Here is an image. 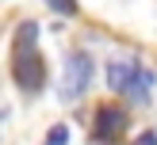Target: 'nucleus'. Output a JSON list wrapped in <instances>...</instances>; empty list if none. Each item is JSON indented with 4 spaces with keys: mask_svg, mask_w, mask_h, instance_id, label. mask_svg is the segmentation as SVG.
<instances>
[{
    "mask_svg": "<svg viewBox=\"0 0 157 145\" xmlns=\"http://www.w3.org/2000/svg\"><path fill=\"white\" fill-rule=\"evenodd\" d=\"M88 80H92V61L84 57V53L69 57V61H65V76H61V99H65V103H73L77 96H84Z\"/></svg>",
    "mask_w": 157,
    "mask_h": 145,
    "instance_id": "obj_2",
    "label": "nucleus"
},
{
    "mask_svg": "<svg viewBox=\"0 0 157 145\" xmlns=\"http://www.w3.org/2000/svg\"><path fill=\"white\" fill-rule=\"evenodd\" d=\"M46 4L54 12H61V15H77V0H46Z\"/></svg>",
    "mask_w": 157,
    "mask_h": 145,
    "instance_id": "obj_8",
    "label": "nucleus"
},
{
    "mask_svg": "<svg viewBox=\"0 0 157 145\" xmlns=\"http://www.w3.org/2000/svg\"><path fill=\"white\" fill-rule=\"evenodd\" d=\"M123 130H127V114L119 111V107H100L96 111V137L100 141H107V137H119Z\"/></svg>",
    "mask_w": 157,
    "mask_h": 145,
    "instance_id": "obj_3",
    "label": "nucleus"
},
{
    "mask_svg": "<svg viewBox=\"0 0 157 145\" xmlns=\"http://www.w3.org/2000/svg\"><path fill=\"white\" fill-rule=\"evenodd\" d=\"M150 88H153V73L138 65L134 76H130V84H127V96L134 99V103H146V99H150Z\"/></svg>",
    "mask_w": 157,
    "mask_h": 145,
    "instance_id": "obj_5",
    "label": "nucleus"
},
{
    "mask_svg": "<svg viewBox=\"0 0 157 145\" xmlns=\"http://www.w3.org/2000/svg\"><path fill=\"white\" fill-rule=\"evenodd\" d=\"M12 76L23 92H38L46 80V69H42V57H38L35 46H15V61H12Z\"/></svg>",
    "mask_w": 157,
    "mask_h": 145,
    "instance_id": "obj_1",
    "label": "nucleus"
},
{
    "mask_svg": "<svg viewBox=\"0 0 157 145\" xmlns=\"http://www.w3.org/2000/svg\"><path fill=\"white\" fill-rule=\"evenodd\" d=\"M134 145H157V134H153V130H146V134H142V137H138V141H134Z\"/></svg>",
    "mask_w": 157,
    "mask_h": 145,
    "instance_id": "obj_9",
    "label": "nucleus"
},
{
    "mask_svg": "<svg viewBox=\"0 0 157 145\" xmlns=\"http://www.w3.org/2000/svg\"><path fill=\"white\" fill-rule=\"evenodd\" d=\"M38 42V27L35 23H23L19 31H15V46H35Z\"/></svg>",
    "mask_w": 157,
    "mask_h": 145,
    "instance_id": "obj_6",
    "label": "nucleus"
},
{
    "mask_svg": "<svg viewBox=\"0 0 157 145\" xmlns=\"http://www.w3.org/2000/svg\"><path fill=\"white\" fill-rule=\"evenodd\" d=\"M46 145H69V130L65 126H54L50 134H46Z\"/></svg>",
    "mask_w": 157,
    "mask_h": 145,
    "instance_id": "obj_7",
    "label": "nucleus"
},
{
    "mask_svg": "<svg viewBox=\"0 0 157 145\" xmlns=\"http://www.w3.org/2000/svg\"><path fill=\"white\" fill-rule=\"evenodd\" d=\"M134 69H138L134 61H111V65H107V88H111V92H127Z\"/></svg>",
    "mask_w": 157,
    "mask_h": 145,
    "instance_id": "obj_4",
    "label": "nucleus"
}]
</instances>
